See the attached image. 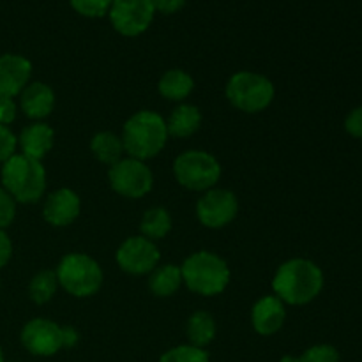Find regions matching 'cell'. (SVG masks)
I'll use <instances>...</instances> for the list:
<instances>
[{"mask_svg": "<svg viewBox=\"0 0 362 362\" xmlns=\"http://www.w3.org/2000/svg\"><path fill=\"white\" fill-rule=\"evenodd\" d=\"M324 286V274L320 267L304 258L285 262L272 279L276 297L283 303L303 306L311 303Z\"/></svg>", "mask_w": 362, "mask_h": 362, "instance_id": "cell-1", "label": "cell"}, {"mask_svg": "<svg viewBox=\"0 0 362 362\" xmlns=\"http://www.w3.org/2000/svg\"><path fill=\"white\" fill-rule=\"evenodd\" d=\"M166 140H168L166 122L156 112L144 110V112L134 113L124 126V151L138 161L158 156L166 145Z\"/></svg>", "mask_w": 362, "mask_h": 362, "instance_id": "cell-2", "label": "cell"}, {"mask_svg": "<svg viewBox=\"0 0 362 362\" xmlns=\"http://www.w3.org/2000/svg\"><path fill=\"white\" fill-rule=\"evenodd\" d=\"M4 189L20 204H34L45 194L46 172L41 161L14 154L2 166Z\"/></svg>", "mask_w": 362, "mask_h": 362, "instance_id": "cell-3", "label": "cell"}, {"mask_svg": "<svg viewBox=\"0 0 362 362\" xmlns=\"http://www.w3.org/2000/svg\"><path fill=\"white\" fill-rule=\"evenodd\" d=\"M180 272L187 288L205 297L221 293L230 281V269L226 262L209 251H198L186 258Z\"/></svg>", "mask_w": 362, "mask_h": 362, "instance_id": "cell-4", "label": "cell"}, {"mask_svg": "<svg viewBox=\"0 0 362 362\" xmlns=\"http://www.w3.org/2000/svg\"><path fill=\"white\" fill-rule=\"evenodd\" d=\"M57 279L74 297H90L101 288L103 271L98 262L83 253H71L60 260Z\"/></svg>", "mask_w": 362, "mask_h": 362, "instance_id": "cell-5", "label": "cell"}, {"mask_svg": "<svg viewBox=\"0 0 362 362\" xmlns=\"http://www.w3.org/2000/svg\"><path fill=\"white\" fill-rule=\"evenodd\" d=\"M226 98L235 108L246 113H258L274 99V85L262 74L240 71L228 80Z\"/></svg>", "mask_w": 362, "mask_h": 362, "instance_id": "cell-6", "label": "cell"}, {"mask_svg": "<svg viewBox=\"0 0 362 362\" xmlns=\"http://www.w3.org/2000/svg\"><path fill=\"white\" fill-rule=\"evenodd\" d=\"M173 173L180 186L191 191H209L218 184L221 166L209 152L187 151L175 159Z\"/></svg>", "mask_w": 362, "mask_h": 362, "instance_id": "cell-7", "label": "cell"}, {"mask_svg": "<svg viewBox=\"0 0 362 362\" xmlns=\"http://www.w3.org/2000/svg\"><path fill=\"white\" fill-rule=\"evenodd\" d=\"M108 179L113 191L126 198L145 197L154 184L151 168L144 161L133 158L120 159L119 163H115L110 168Z\"/></svg>", "mask_w": 362, "mask_h": 362, "instance_id": "cell-8", "label": "cell"}, {"mask_svg": "<svg viewBox=\"0 0 362 362\" xmlns=\"http://www.w3.org/2000/svg\"><path fill=\"white\" fill-rule=\"evenodd\" d=\"M108 14L119 34L136 37L151 27L156 9L152 0H113Z\"/></svg>", "mask_w": 362, "mask_h": 362, "instance_id": "cell-9", "label": "cell"}, {"mask_svg": "<svg viewBox=\"0 0 362 362\" xmlns=\"http://www.w3.org/2000/svg\"><path fill=\"white\" fill-rule=\"evenodd\" d=\"M21 343L32 356H55L60 349H64V331L55 322L34 318L25 324L21 331Z\"/></svg>", "mask_w": 362, "mask_h": 362, "instance_id": "cell-10", "label": "cell"}, {"mask_svg": "<svg viewBox=\"0 0 362 362\" xmlns=\"http://www.w3.org/2000/svg\"><path fill=\"white\" fill-rule=\"evenodd\" d=\"M237 198L228 189H209L197 204L198 219L207 228H223L237 216Z\"/></svg>", "mask_w": 362, "mask_h": 362, "instance_id": "cell-11", "label": "cell"}, {"mask_svg": "<svg viewBox=\"0 0 362 362\" xmlns=\"http://www.w3.org/2000/svg\"><path fill=\"white\" fill-rule=\"evenodd\" d=\"M158 246L147 237H129L117 251V264L129 274H147L159 264Z\"/></svg>", "mask_w": 362, "mask_h": 362, "instance_id": "cell-12", "label": "cell"}, {"mask_svg": "<svg viewBox=\"0 0 362 362\" xmlns=\"http://www.w3.org/2000/svg\"><path fill=\"white\" fill-rule=\"evenodd\" d=\"M32 76V64L16 53L0 57V98H16L28 85Z\"/></svg>", "mask_w": 362, "mask_h": 362, "instance_id": "cell-13", "label": "cell"}, {"mask_svg": "<svg viewBox=\"0 0 362 362\" xmlns=\"http://www.w3.org/2000/svg\"><path fill=\"white\" fill-rule=\"evenodd\" d=\"M80 198L73 189L55 191L49 194L42 207V216L53 226H67L80 216Z\"/></svg>", "mask_w": 362, "mask_h": 362, "instance_id": "cell-14", "label": "cell"}, {"mask_svg": "<svg viewBox=\"0 0 362 362\" xmlns=\"http://www.w3.org/2000/svg\"><path fill=\"white\" fill-rule=\"evenodd\" d=\"M286 318L285 304L276 296H265L258 300L251 311V322L258 334L272 336L283 327Z\"/></svg>", "mask_w": 362, "mask_h": 362, "instance_id": "cell-15", "label": "cell"}, {"mask_svg": "<svg viewBox=\"0 0 362 362\" xmlns=\"http://www.w3.org/2000/svg\"><path fill=\"white\" fill-rule=\"evenodd\" d=\"M20 106L28 119H45L53 112L55 94L52 88L41 81L28 83L20 94Z\"/></svg>", "mask_w": 362, "mask_h": 362, "instance_id": "cell-16", "label": "cell"}, {"mask_svg": "<svg viewBox=\"0 0 362 362\" xmlns=\"http://www.w3.org/2000/svg\"><path fill=\"white\" fill-rule=\"evenodd\" d=\"M18 145L21 148V154L35 159V161H41L53 147V129L48 124H30L21 131Z\"/></svg>", "mask_w": 362, "mask_h": 362, "instance_id": "cell-17", "label": "cell"}, {"mask_svg": "<svg viewBox=\"0 0 362 362\" xmlns=\"http://www.w3.org/2000/svg\"><path fill=\"white\" fill-rule=\"evenodd\" d=\"M202 124V113L197 106L180 105L170 115L166 122L168 134L175 138H187L198 131Z\"/></svg>", "mask_w": 362, "mask_h": 362, "instance_id": "cell-18", "label": "cell"}, {"mask_svg": "<svg viewBox=\"0 0 362 362\" xmlns=\"http://www.w3.org/2000/svg\"><path fill=\"white\" fill-rule=\"evenodd\" d=\"M182 283L180 267L173 264H166L152 271L151 278H148V288L156 297H170L180 288Z\"/></svg>", "mask_w": 362, "mask_h": 362, "instance_id": "cell-19", "label": "cell"}, {"mask_svg": "<svg viewBox=\"0 0 362 362\" xmlns=\"http://www.w3.org/2000/svg\"><path fill=\"white\" fill-rule=\"evenodd\" d=\"M194 81L186 71L170 69L159 80V94L170 101H182L193 92Z\"/></svg>", "mask_w": 362, "mask_h": 362, "instance_id": "cell-20", "label": "cell"}, {"mask_svg": "<svg viewBox=\"0 0 362 362\" xmlns=\"http://www.w3.org/2000/svg\"><path fill=\"white\" fill-rule=\"evenodd\" d=\"M90 151L95 158L99 159L105 165L113 166L115 163H119L122 159L124 154V144L122 138H119L117 134L108 133H98L90 141Z\"/></svg>", "mask_w": 362, "mask_h": 362, "instance_id": "cell-21", "label": "cell"}, {"mask_svg": "<svg viewBox=\"0 0 362 362\" xmlns=\"http://www.w3.org/2000/svg\"><path fill=\"white\" fill-rule=\"evenodd\" d=\"M216 338V322L207 311H197L187 320V339L189 345L204 349Z\"/></svg>", "mask_w": 362, "mask_h": 362, "instance_id": "cell-22", "label": "cell"}, {"mask_svg": "<svg viewBox=\"0 0 362 362\" xmlns=\"http://www.w3.org/2000/svg\"><path fill=\"white\" fill-rule=\"evenodd\" d=\"M140 230L144 237H147L148 240L163 239L172 230V216L163 207L148 209L145 212L144 219H141Z\"/></svg>", "mask_w": 362, "mask_h": 362, "instance_id": "cell-23", "label": "cell"}, {"mask_svg": "<svg viewBox=\"0 0 362 362\" xmlns=\"http://www.w3.org/2000/svg\"><path fill=\"white\" fill-rule=\"evenodd\" d=\"M59 279L53 271H42L32 278L28 285V296L35 304H46L57 292Z\"/></svg>", "mask_w": 362, "mask_h": 362, "instance_id": "cell-24", "label": "cell"}, {"mask_svg": "<svg viewBox=\"0 0 362 362\" xmlns=\"http://www.w3.org/2000/svg\"><path fill=\"white\" fill-rule=\"evenodd\" d=\"M159 362H211L204 349L193 345H180L163 354Z\"/></svg>", "mask_w": 362, "mask_h": 362, "instance_id": "cell-25", "label": "cell"}, {"mask_svg": "<svg viewBox=\"0 0 362 362\" xmlns=\"http://www.w3.org/2000/svg\"><path fill=\"white\" fill-rule=\"evenodd\" d=\"M71 7L85 18H103L110 13L113 0H69Z\"/></svg>", "mask_w": 362, "mask_h": 362, "instance_id": "cell-26", "label": "cell"}, {"mask_svg": "<svg viewBox=\"0 0 362 362\" xmlns=\"http://www.w3.org/2000/svg\"><path fill=\"white\" fill-rule=\"evenodd\" d=\"M296 362H339V354L331 345H315L296 357Z\"/></svg>", "mask_w": 362, "mask_h": 362, "instance_id": "cell-27", "label": "cell"}, {"mask_svg": "<svg viewBox=\"0 0 362 362\" xmlns=\"http://www.w3.org/2000/svg\"><path fill=\"white\" fill-rule=\"evenodd\" d=\"M14 216H16V200L4 187H0V230L7 228L14 221Z\"/></svg>", "mask_w": 362, "mask_h": 362, "instance_id": "cell-28", "label": "cell"}, {"mask_svg": "<svg viewBox=\"0 0 362 362\" xmlns=\"http://www.w3.org/2000/svg\"><path fill=\"white\" fill-rule=\"evenodd\" d=\"M18 147V138L7 126H0V163H6L13 158Z\"/></svg>", "mask_w": 362, "mask_h": 362, "instance_id": "cell-29", "label": "cell"}, {"mask_svg": "<svg viewBox=\"0 0 362 362\" xmlns=\"http://www.w3.org/2000/svg\"><path fill=\"white\" fill-rule=\"evenodd\" d=\"M16 119V103L11 98H0V126H9Z\"/></svg>", "mask_w": 362, "mask_h": 362, "instance_id": "cell-30", "label": "cell"}, {"mask_svg": "<svg viewBox=\"0 0 362 362\" xmlns=\"http://www.w3.org/2000/svg\"><path fill=\"white\" fill-rule=\"evenodd\" d=\"M345 127L352 136L362 140V106L361 108H356L354 112H350V115L346 117Z\"/></svg>", "mask_w": 362, "mask_h": 362, "instance_id": "cell-31", "label": "cell"}, {"mask_svg": "<svg viewBox=\"0 0 362 362\" xmlns=\"http://www.w3.org/2000/svg\"><path fill=\"white\" fill-rule=\"evenodd\" d=\"M154 4V9L159 11L163 14H175L177 11H180L186 4V0H152Z\"/></svg>", "mask_w": 362, "mask_h": 362, "instance_id": "cell-32", "label": "cell"}, {"mask_svg": "<svg viewBox=\"0 0 362 362\" xmlns=\"http://www.w3.org/2000/svg\"><path fill=\"white\" fill-rule=\"evenodd\" d=\"M11 257H13V244H11V239L7 237V233L4 230H0V269L6 267Z\"/></svg>", "mask_w": 362, "mask_h": 362, "instance_id": "cell-33", "label": "cell"}, {"mask_svg": "<svg viewBox=\"0 0 362 362\" xmlns=\"http://www.w3.org/2000/svg\"><path fill=\"white\" fill-rule=\"evenodd\" d=\"M64 331V346L71 349L78 343V332L73 327H62Z\"/></svg>", "mask_w": 362, "mask_h": 362, "instance_id": "cell-34", "label": "cell"}, {"mask_svg": "<svg viewBox=\"0 0 362 362\" xmlns=\"http://www.w3.org/2000/svg\"><path fill=\"white\" fill-rule=\"evenodd\" d=\"M279 362H296V357H292V356H285V357H283V359L279 361Z\"/></svg>", "mask_w": 362, "mask_h": 362, "instance_id": "cell-35", "label": "cell"}, {"mask_svg": "<svg viewBox=\"0 0 362 362\" xmlns=\"http://www.w3.org/2000/svg\"><path fill=\"white\" fill-rule=\"evenodd\" d=\"M0 362H6V361H4V352H2V346H0Z\"/></svg>", "mask_w": 362, "mask_h": 362, "instance_id": "cell-36", "label": "cell"}]
</instances>
